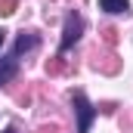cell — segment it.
Returning <instances> with one entry per match:
<instances>
[{
    "label": "cell",
    "mask_w": 133,
    "mask_h": 133,
    "mask_svg": "<svg viewBox=\"0 0 133 133\" xmlns=\"http://www.w3.org/2000/svg\"><path fill=\"white\" fill-rule=\"evenodd\" d=\"M71 105H74V115H77V133H90L93 121H96V108L90 105L84 90H74L71 93Z\"/></svg>",
    "instance_id": "1"
},
{
    "label": "cell",
    "mask_w": 133,
    "mask_h": 133,
    "mask_svg": "<svg viewBox=\"0 0 133 133\" xmlns=\"http://www.w3.org/2000/svg\"><path fill=\"white\" fill-rule=\"evenodd\" d=\"M81 34H84V16L77 12V9H71L65 16V28H62V40H59V53H68L77 40H81Z\"/></svg>",
    "instance_id": "2"
},
{
    "label": "cell",
    "mask_w": 133,
    "mask_h": 133,
    "mask_svg": "<svg viewBox=\"0 0 133 133\" xmlns=\"http://www.w3.org/2000/svg\"><path fill=\"white\" fill-rule=\"evenodd\" d=\"M16 71H19V56H6V59H0V87L9 84V81L16 77Z\"/></svg>",
    "instance_id": "3"
},
{
    "label": "cell",
    "mask_w": 133,
    "mask_h": 133,
    "mask_svg": "<svg viewBox=\"0 0 133 133\" xmlns=\"http://www.w3.org/2000/svg\"><path fill=\"white\" fill-rule=\"evenodd\" d=\"M37 46V34L34 31H22L19 34V40H16V50H12V56H22V53H28Z\"/></svg>",
    "instance_id": "4"
},
{
    "label": "cell",
    "mask_w": 133,
    "mask_h": 133,
    "mask_svg": "<svg viewBox=\"0 0 133 133\" xmlns=\"http://www.w3.org/2000/svg\"><path fill=\"white\" fill-rule=\"evenodd\" d=\"M99 9L118 16V12H127V9H130V0H99Z\"/></svg>",
    "instance_id": "5"
},
{
    "label": "cell",
    "mask_w": 133,
    "mask_h": 133,
    "mask_svg": "<svg viewBox=\"0 0 133 133\" xmlns=\"http://www.w3.org/2000/svg\"><path fill=\"white\" fill-rule=\"evenodd\" d=\"M0 6H3V9H0V12H6V16H9V12H12V0H0Z\"/></svg>",
    "instance_id": "6"
},
{
    "label": "cell",
    "mask_w": 133,
    "mask_h": 133,
    "mask_svg": "<svg viewBox=\"0 0 133 133\" xmlns=\"http://www.w3.org/2000/svg\"><path fill=\"white\" fill-rule=\"evenodd\" d=\"M3 40H6V31H3V28H0V46H3Z\"/></svg>",
    "instance_id": "7"
},
{
    "label": "cell",
    "mask_w": 133,
    "mask_h": 133,
    "mask_svg": "<svg viewBox=\"0 0 133 133\" xmlns=\"http://www.w3.org/2000/svg\"><path fill=\"white\" fill-rule=\"evenodd\" d=\"M3 133H16V127H6V130H3Z\"/></svg>",
    "instance_id": "8"
}]
</instances>
